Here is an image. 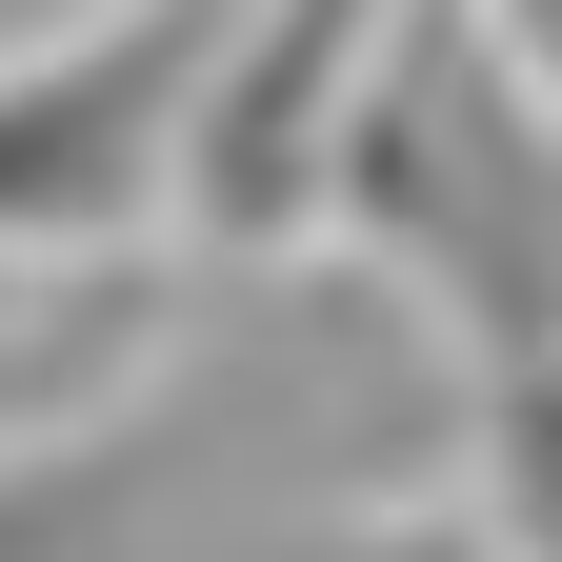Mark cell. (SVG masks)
<instances>
[{
  "label": "cell",
  "mask_w": 562,
  "mask_h": 562,
  "mask_svg": "<svg viewBox=\"0 0 562 562\" xmlns=\"http://www.w3.org/2000/svg\"><path fill=\"white\" fill-rule=\"evenodd\" d=\"M402 281H261L161 382L0 442V562H422L382 482L422 462Z\"/></svg>",
  "instance_id": "6da1fadb"
},
{
  "label": "cell",
  "mask_w": 562,
  "mask_h": 562,
  "mask_svg": "<svg viewBox=\"0 0 562 562\" xmlns=\"http://www.w3.org/2000/svg\"><path fill=\"white\" fill-rule=\"evenodd\" d=\"M341 241L402 281L482 382L562 362V81L503 41V0H402L362 121H341Z\"/></svg>",
  "instance_id": "7a4b0ae2"
},
{
  "label": "cell",
  "mask_w": 562,
  "mask_h": 562,
  "mask_svg": "<svg viewBox=\"0 0 562 562\" xmlns=\"http://www.w3.org/2000/svg\"><path fill=\"white\" fill-rule=\"evenodd\" d=\"M222 41H241V0H101V21L0 60V261H121L161 222Z\"/></svg>",
  "instance_id": "3957f363"
},
{
  "label": "cell",
  "mask_w": 562,
  "mask_h": 562,
  "mask_svg": "<svg viewBox=\"0 0 562 562\" xmlns=\"http://www.w3.org/2000/svg\"><path fill=\"white\" fill-rule=\"evenodd\" d=\"M382 41H402V0H261V21L222 41L201 140H181V222L222 241V261L322 241V201H341V121H362Z\"/></svg>",
  "instance_id": "277c9868"
},
{
  "label": "cell",
  "mask_w": 562,
  "mask_h": 562,
  "mask_svg": "<svg viewBox=\"0 0 562 562\" xmlns=\"http://www.w3.org/2000/svg\"><path fill=\"white\" fill-rule=\"evenodd\" d=\"M140 322H161V281H101V302L0 281V442H21V422H81V402L140 362Z\"/></svg>",
  "instance_id": "5b68a950"
},
{
  "label": "cell",
  "mask_w": 562,
  "mask_h": 562,
  "mask_svg": "<svg viewBox=\"0 0 562 562\" xmlns=\"http://www.w3.org/2000/svg\"><path fill=\"white\" fill-rule=\"evenodd\" d=\"M462 462H482V542H503V562H562V362H522V382H482V422H462Z\"/></svg>",
  "instance_id": "8992f818"
},
{
  "label": "cell",
  "mask_w": 562,
  "mask_h": 562,
  "mask_svg": "<svg viewBox=\"0 0 562 562\" xmlns=\"http://www.w3.org/2000/svg\"><path fill=\"white\" fill-rule=\"evenodd\" d=\"M503 41H522V60H542V81H562V0H503Z\"/></svg>",
  "instance_id": "52a82bcc"
}]
</instances>
